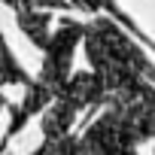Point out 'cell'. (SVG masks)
Instances as JSON below:
<instances>
[{"label":"cell","instance_id":"cell-1","mask_svg":"<svg viewBox=\"0 0 155 155\" xmlns=\"http://www.w3.org/2000/svg\"><path fill=\"white\" fill-rule=\"evenodd\" d=\"M104 113L76 137L79 155H134L155 137V88L149 82L107 94Z\"/></svg>","mask_w":155,"mask_h":155},{"label":"cell","instance_id":"cell-2","mask_svg":"<svg viewBox=\"0 0 155 155\" xmlns=\"http://www.w3.org/2000/svg\"><path fill=\"white\" fill-rule=\"evenodd\" d=\"M85 55L107 85V94L137 88L155 79V67L143 55V49L110 18H97L85 25Z\"/></svg>","mask_w":155,"mask_h":155},{"label":"cell","instance_id":"cell-3","mask_svg":"<svg viewBox=\"0 0 155 155\" xmlns=\"http://www.w3.org/2000/svg\"><path fill=\"white\" fill-rule=\"evenodd\" d=\"M70 3H73V6H79V9H85V12H110V15H116L119 21H125V25L137 34V25H134V21H131V18H128L116 3H113V0H70Z\"/></svg>","mask_w":155,"mask_h":155}]
</instances>
